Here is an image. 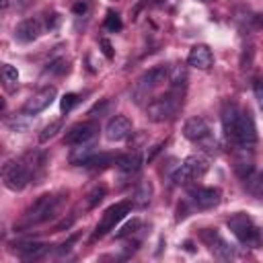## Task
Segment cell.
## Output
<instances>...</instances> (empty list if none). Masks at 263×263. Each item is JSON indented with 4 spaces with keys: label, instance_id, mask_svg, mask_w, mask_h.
I'll use <instances>...</instances> for the list:
<instances>
[{
    "label": "cell",
    "instance_id": "e0dca14e",
    "mask_svg": "<svg viewBox=\"0 0 263 263\" xmlns=\"http://www.w3.org/2000/svg\"><path fill=\"white\" fill-rule=\"evenodd\" d=\"M49 251V245L45 242H18L14 245V253L23 259V261H33V259H39L43 257L45 253Z\"/></svg>",
    "mask_w": 263,
    "mask_h": 263
},
{
    "label": "cell",
    "instance_id": "e575fe53",
    "mask_svg": "<svg viewBox=\"0 0 263 263\" xmlns=\"http://www.w3.org/2000/svg\"><path fill=\"white\" fill-rule=\"evenodd\" d=\"M76 238H78V236H76V234H72V236H70V238H68V240H66V242L62 245V249H60V253H68V251H70V247H72V245L76 242Z\"/></svg>",
    "mask_w": 263,
    "mask_h": 263
},
{
    "label": "cell",
    "instance_id": "d4e9b609",
    "mask_svg": "<svg viewBox=\"0 0 263 263\" xmlns=\"http://www.w3.org/2000/svg\"><path fill=\"white\" fill-rule=\"evenodd\" d=\"M123 27V23H121V16L117 14V12H113V10H109L107 12V16H105V29L107 31H119Z\"/></svg>",
    "mask_w": 263,
    "mask_h": 263
},
{
    "label": "cell",
    "instance_id": "7c38bea8",
    "mask_svg": "<svg viewBox=\"0 0 263 263\" xmlns=\"http://www.w3.org/2000/svg\"><path fill=\"white\" fill-rule=\"evenodd\" d=\"M166 78H168V66L158 64V66L150 68L148 72H144V74L138 78V90H140V92H148V90H152L154 86L162 84Z\"/></svg>",
    "mask_w": 263,
    "mask_h": 263
},
{
    "label": "cell",
    "instance_id": "4fadbf2b",
    "mask_svg": "<svg viewBox=\"0 0 263 263\" xmlns=\"http://www.w3.org/2000/svg\"><path fill=\"white\" fill-rule=\"evenodd\" d=\"M132 121H129V117H125V115H115V117H111L109 119V123L105 125V136H107V140H111V142H121V140H125L129 134H132Z\"/></svg>",
    "mask_w": 263,
    "mask_h": 263
},
{
    "label": "cell",
    "instance_id": "603a6c76",
    "mask_svg": "<svg viewBox=\"0 0 263 263\" xmlns=\"http://www.w3.org/2000/svg\"><path fill=\"white\" fill-rule=\"evenodd\" d=\"M187 80H189L187 68L177 66V68L173 70V74H171V88H173V90H183V88L187 86Z\"/></svg>",
    "mask_w": 263,
    "mask_h": 263
},
{
    "label": "cell",
    "instance_id": "836d02e7",
    "mask_svg": "<svg viewBox=\"0 0 263 263\" xmlns=\"http://www.w3.org/2000/svg\"><path fill=\"white\" fill-rule=\"evenodd\" d=\"M72 10H74L76 14H84V12L88 10V2H86V0H82V2H76V4L72 6Z\"/></svg>",
    "mask_w": 263,
    "mask_h": 263
},
{
    "label": "cell",
    "instance_id": "2e32d148",
    "mask_svg": "<svg viewBox=\"0 0 263 263\" xmlns=\"http://www.w3.org/2000/svg\"><path fill=\"white\" fill-rule=\"evenodd\" d=\"M41 35V23L37 18H25L23 23L16 25L14 29V37L23 43H29V41H35L37 37Z\"/></svg>",
    "mask_w": 263,
    "mask_h": 263
},
{
    "label": "cell",
    "instance_id": "7a4b0ae2",
    "mask_svg": "<svg viewBox=\"0 0 263 263\" xmlns=\"http://www.w3.org/2000/svg\"><path fill=\"white\" fill-rule=\"evenodd\" d=\"M2 181H4L6 189L21 191L31 181H35V177H33V171L29 168V164L25 162V158H18V160L12 158V160H6L2 164Z\"/></svg>",
    "mask_w": 263,
    "mask_h": 263
},
{
    "label": "cell",
    "instance_id": "d6a6232c",
    "mask_svg": "<svg viewBox=\"0 0 263 263\" xmlns=\"http://www.w3.org/2000/svg\"><path fill=\"white\" fill-rule=\"evenodd\" d=\"M255 95H257V103L263 109V80H255Z\"/></svg>",
    "mask_w": 263,
    "mask_h": 263
},
{
    "label": "cell",
    "instance_id": "9c48e42d",
    "mask_svg": "<svg viewBox=\"0 0 263 263\" xmlns=\"http://www.w3.org/2000/svg\"><path fill=\"white\" fill-rule=\"evenodd\" d=\"M97 134H99V125L95 121H80L66 132L64 142L70 146H80V144H88L90 140H95Z\"/></svg>",
    "mask_w": 263,
    "mask_h": 263
},
{
    "label": "cell",
    "instance_id": "5b68a950",
    "mask_svg": "<svg viewBox=\"0 0 263 263\" xmlns=\"http://www.w3.org/2000/svg\"><path fill=\"white\" fill-rule=\"evenodd\" d=\"M228 228L238 238V242H242L247 247H259L261 232L247 214H234L232 218H228Z\"/></svg>",
    "mask_w": 263,
    "mask_h": 263
},
{
    "label": "cell",
    "instance_id": "3957f363",
    "mask_svg": "<svg viewBox=\"0 0 263 263\" xmlns=\"http://www.w3.org/2000/svg\"><path fill=\"white\" fill-rule=\"evenodd\" d=\"M179 92L181 90H173L171 88V92L156 97L148 105V109H146L148 119H152V121H166V119L175 117V113H177V109L181 105V95Z\"/></svg>",
    "mask_w": 263,
    "mask_h": 263
},
{
    "label": "cell",
    "instance_id": "277c9868",
    "mask_svg": "<svg viewBox=\"0 0 263 263\" xmlns=\"http://www.w3.org/2000/svg\"><path fill=\"white\" fill-rule=\"evenodd\" d=\"M208 173V160L199 154H191L187 156L173 173V183L175 185H187L199 177H203Z\"/></svg>",
    "mask_w": 263,
    "mask_h": 263
},
{
    "label": "cell",
    "instance_id": "cb8c5ba5",
    "mask_svg": "<svg viewBox=\"0 0 263 263\" xmlns=\"http://www.w3.org/2000/svg\"><path fill=\"white\" fill-rule=\"evenodd\" d=\"M2 82L6 88H14L16 82H18V72L14 66L10 64H2Z\"/></svg>",
    "mask_w": 263,
    "mask_h": 263
},
{
    "label": "cell",
    "instance_id": "44dd1931",
    "mask_svg": "<svg viewBox=\"0 0 263 263\" xmlns=\"http://www.w3.org/2000/svg\"><path fill=\"white\" fill-rule=\"evenodd\" d=\"M152 199V183L150 181H142L134 193V205L138 208H146Z\"/></svg>",
    "mask_w": 263,
    "mask_h": 263
},
{
    "label": "cell",
    "instance_id": "5bb4252c",
    "mask_svg": "<svg viewBox=\"0 0 263 263\" xmlns=\"http://www.w3.org/2000/svg\"><path fill=\"white\" fill-rule=\"evenodd\" d=\"M201 240L210 247V251H212L216 257H220V259H230V257H232V249L228 247V242H226L216 230L205 228V230L201 232Z\"/></svg>",
    "mask_w": 263,
    "mask_h": 263
},
{
    "label": "cell",
    "instance_id": "6da1fadb",
    "mask_svg": "<svg viewBox=\"0 0 263 263\" xmlns=\"http://www.w3.org/2000/svg\"><path fill=\"white\" fill-rule=\"evenodd\" d=\"M64 199H66L64 193H45V195H41L37 201H33L27 208V212L23 214L21 222L14 228H31V226H37V224H43V222L51 220L62 210Z\"/></svg>",
    "mask_w": 263,
    "mask_h": 263
},
{
    "label": "cell",
    "instance_id": "8d00e7d4",
    "mask_svg": "<svg viewBox=\"0 0 263 263\" xmlns=\"http://www.w3.org/2000/svg\"><path fill=\"white\" fill-rule=\"evenodd\" d=\"M58 23H60V16H58V14H51V21H49V16H47V29H55Z\"/></svg>",
    "mask_w": 263,
    "mask_h": 263
},
{
    "label": "cell",
    "instance_id": "52a82bcc",
    "mask_svg": "<svg viewBox=\"0 0 263 263\" xmlns=\"http://www.w3.org/2000/svg\"><path fill=\"white\" fill-rule=\"evenodd\" d=\"M230 140L240 148H251L257 142L255 119H253V115L249 111H240L238 113V119H236V125H234V132H232Z\"/></svg>",
    "mask_w": 263,
    "mask_h": 263
},
{
    "label": "cell",
    "instance_id": "9a60e30c",
    "mask_svg": "<svg viewBox=\"0 0 263 263\" xmlns=\"http://www.w3.org/2000/svg\"><path fill=\"white\" fill-rule=\"evenodd\" d=\"M187 64L193 66V68H197V70H208V68H212V64H214L212 49H210L208 45H203V43L193 45L191 51H189V55H187Z\"/></svg>",
    "mask_w": 263,
    "mask_h": 263
},
{
    "label": "cell",
    "instance_id": "ac0fdd59",
    "mask_svg": "<svg viewBox=\"0 0 263 263\" xmlns=\"http://www.w3.org/2000/svg\"><path fill=\"white\" fill-rule=\"evenodd\" d=\"M115 162H117V168H119L121 173L132 175V173H138V171H140V166H142V162H144V156H142L140 150H134V152H127V154L119 156Z\"/></svg>",
    "mask_w": 263,
    "mask_h": 263
},
{
    "label": "cell",
    "instance_id": "f546056e",
    "mask_svg": "<svg viewBox=\"0 0 263 263\" xmlns=\"http://www.w3.org/2000/svg\"><path fill=\"white\" fill-rule=\"evenodd\" d=\"M76 103H78V95H74V92H66V95L62 97V101H60V109H62V113H68Z\"/></svg>",
    "mask_w": 263,
    "mask_h": 263
},
{
    "label": "cell",
    "instance_id": "8992f818",
    "mask_svg": "<svg viewBox=\"0 0 263 263\" xmlns=\"http://www.w3.org/2000/svg\"><path fill=\"white\" fill-rule=\"evenodd\" d=\"M132 208H134L132 201H117V203H113L111 208H107L105 214H103V218H101V222L97 224V230H95V234H92V240H97V238L105 236L109 230H113V228L132 212Z\"/></svg>",
    "mask_w": 263,
    "mask_h": 263
},
{
    "label": "cell",
    "instance_id": "4316f807",
    "mask_svg": "<svg viewBox=\"0 0 263 263\" xmlns=\"http://www.w3.org/2000/svg\"><path fill=\"white\" fill-rule=\"evenodd\" d=\"M62 125H64V123H62L60 119H58V121H51V123L39 134V142H47V140H51V138L62 129Z\"/></svg>",
    "mask_w": 263,
    "mask_h": 263
},
{
    "label": "cell",
    "instance_id": "1f68e13d",
    "mask_svg": "<svg viewBox=\"0 0 263 263\" xmlns=\"http://www.w3.org/2000/svg\"><path fill=\"white\" fill-rule=\"evenodd\" d=\"M99 47H101V51H103V55H105L107 60H113L115 51H113V45H111L109 39H99Z\"/></svg>",
    "mask_w": 263,
    "mask_h": 263
},
{
    "label": "cell",
    "instance_id": "f1b7e54d",
    "mask_svg": "<svg viewBox=\"0 0 263 263\" xmlns=\"http://www.w3.org/2000/svg\"><path fill=\"white\" fill-rule=\"evenodd\" d=\"M47 74H64V72H68V62L64 60V58H58V60H53L51 64H49V68L45 70Z\"/></svg>",
    "mask_w": 263,
    "mask_h": 263
},
{
    "label": "cell",
    "instance_id": "d590c367",
    "mask_svg": "<svg viewBox=\"0 0 263 263\" xmlns=\"http://www.w3.org/2000/svg\"><path fill=\"white\" fill-rule=\"evenodd\" d=\"M72 222H74V216H72V218H68V220H62L60 224H55V228H53V230H55V232H58V230H64V228L72 226Z\"/></svg>",
    "mask_w": 263,
    "mask_h": 263
},
{
    "label": "cell",
    "instance_id": "74e56055",
    "mask_svg": "<svg viewBox=\"0 0 263 263\" xmlns=\"http://www.w3.org/2000/svg\"><path fill=\"white\" fill-rule=\"evenodd\" d=\"M164 0H148V4H152V6H160Z\"/></svg>",
    "mask_w": 263,
    "mask_h": 263
},
{
    "label": "cell",
    "instance_id": "83f0119b",
    "mask_svg": "<svg viewBox=\"0 0 263 263\" xmlns=\"http://www.w3.org/2000/svg\"><path fill=\"white\" fill-rule=\"evenodd\" d=\"M138 228H140V220H138V218H134V220H129L125 226H121V228H119V232H115V236H117V238L129 236V234H134Z\"/></svg>",
    "mask_w": 263,
    "mask_h": 263
},
{
    "label": "cell",
    "instance_id": "d6986e66",
    "mask_svg": "<svg viewBox=\"0 0 263 263\" xmlns=\"http://www.w3.org/2000/svg\"><path fill=\"white\" fill-rule=\"evenodd\" d=\"M238 113H240V109L236 105H226L224 107V111H222V127H224L226 138L232 136L234 125H236V119H238Z\"/></svg>",
    "mask_w": 263,
    "mask_h": 263
},
{
    "label": "cell",
    "instance_id": "30bf717a",
    "mask_svg": "<svg viewBox=\"0 0 263 263\" xmlns=\"http://www.w3.org/2000/svg\"><path fill=\"white\" fill-rule=\"evenodd\" d=\"M55 95H58V88H55V86H43L41 90H37V92L25 103L23 113H25V115H37V113H41L43 109H47V107L53 103Z\"/></svg>",
    "mask_w": 263,
    "mask_h": 263
},
{
    "label": "cell",
    "instance_id": "f35d334b",
    "mask_svg": "<svg viewBox=\"0 0 263 263\" xmlns=\"http://www.w3.org/2000/svg\"><path fill=\"white\" fill-rule=\"evenodd\" d=\"M8 2H10V0H0V6H2V10H6V8H8Z\"/></svg>",
    "mask_w": 263,
    "mask_h": 263
},
{
    "label": "cell",
    "instance_id": "7402d4cb",
    "mask_svg": "<svg viewBox=\"0 0 263 263\" xmlns=\"http://www.w3.org/2000/svg\"><path fill=\"white\" fill-rule=\"evenodd\" d=\"M95 154V146H86V144H80L78 148H74L72 150V154H70V162L72 164H84L90 156Z\"/></svg>",
    "mask_w": 263,
    "mask_h": 263
},
{
    "label": "cell",
    "instance_id": "484cf974",
    "mask_svg": "<svg viewBox=\"0 0 263 263\" xmlns=\"http://www.w3.org/2000/svg\"><path fill=\"white\" fill-rule=\"evenodd\" d=\"M107 195V189L105 187H95L90 193H88V199H86V208L90 210V208H95V205H99L101 201H103V197Z\"/></svg>",
    "mask_w": 263,
    "mask_h": 263
},
{
    "label": "cell",
    "instance_id": "ba28073f",
    "mask_svg": "<svg viewBox=\"0 0 263 263\" xmlns=\"http://www.w3.org/2000/svg\"><path fill=\"white\" fill-rule=\"evenodd\" d=\"M183 136L191 142L203 144L208 150H214L212 146H216V140H212V127L203 117H191L185 121L183 125Z\"/></svg>",
    "mask_w": 263,
    "mask_h": 263
},
{
    "label": "cell",
    "instance_id": "4dcf8cb0",
    "mask_svg": "<svg viewBox=\"0 0 263 263\" xmlns=\"http://www.w3.org/2000/svg\"><path fill=\"white\" fill-rule=\"evenodd\" d=\"M25 115H21V117H14V119H8V125H10V129H14V132H25L27 127H29V119H23Z\"/></svg>",
    "mask_w": 263,
    "mask_h": 263
},
{
    "label": "cell",
    "instance_id": "ffe728a7",
    "mask_svg": "<svg viewBox=\"0 0 263 263\" xmlns=\"http://www.w3.org/2000/svg\"><path fill=\"white\" fill-rule=\"evenodd\" d=\"M111 162H113V154H109V152H101V154H92L82 166L88 168V171H103V168H107Z\"/></svg>",
    "mask_w": 263,
    "mask_h": 263
},
{
    "label": "cell",
    "instance_id": "8fae6325",
    "mask_svg": "<svg viewBox=\"0 0 263 263\" xmlns=\"http://www.w3.org/2000/svg\"><path fill=\"white\" fill-rule=\"evenodd\" d=\"M189 197H191L195 208L210 210V208L220 203V189H216V187H191Z\"/></svg>",
    "mask_w": 263,
    "mask_h": 263
},
{
    "label": "cell",
    "instance_id": "ab89813d",
    "mask_svg": "<svg viewBox=\"0 0 263 263\" xmlns=\"http://www.w3.org/2000/svg\"><path fill=\"white\" fill-rule=\"evenodd\" d=\"M29 2H31V0H21V6H27Z\"/></svg>",
    "mask_w": 263,
    "mask_h": 263
}]
</instances>
